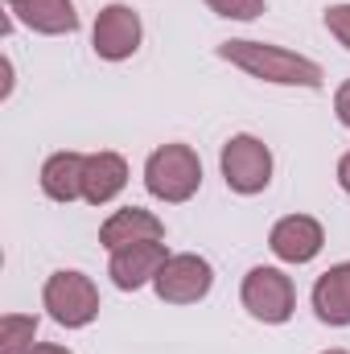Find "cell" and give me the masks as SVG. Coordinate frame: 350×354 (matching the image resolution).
<instances>
[{"label": "cell", "mask_w": 350, "mask_h": 354, "mask_svg": "<svg viewBox=\"0 0 350 354\" xmlns=\"http://www.w3.org/2000/svg\"><path fill=\"white\" fill-rule=\"evenodd\" d=\"M219 58L239 66L243 75L260 79V83H276V87H305L317 91L326 83V71L305 58V54H293L284 46H268V41H223L219 46Z\"/></svg>", "instance_id": "1"}, {"label": "cell", "mask_w": 350, "mask_h": 354, "mask_svg": "<svg viewBox=\"0 0 350 354\" xmlns=\"http://www.w3.org/2000/svg\"><path fill=\"white\" fill-rule=\"evenodd\" d=\"M202 185V161L190 145H161L149 153L145 161V189L157 198V202H169L181 206L198 194Z\"/></svg>", "instance_id": "2"}, {"label": "cell", "mask_w": 350, "mask_h": 354, "mask_svg": "<svg viewBox=\"0 0 350 354\" xmlns=\"http://www.w3.org/2000/svg\"><path fill=\"white\" fill-rule=\"evenodd\" d=\"M42 305H46V313H50L58 326L83 330V326H91V322L99 317V288H95V280H91L87 272L62 268V272H54V276L46 280Z\"/></svg>", "instance_id": "3"}, {"label": "cell", "mask_w": 350, "mask_h": 354, "mask_svg": "<svg viewBox=\"0 0 350 354\" xmlns=\"http://www.w3.org/2000/svg\"><path fill=\"white\" fill-rule=\"evenodd\" d=\"M219 169H223V181L227 189L252 198V194H264L272 185V149L264 145L260 136H231L219 153Z\"/></svg>", "instance_id": "4"}, {"label": "cell", "mask_w": 350, "mask_h": 354, "mask_svg": "<svg viewBox=\"0 0 350 354\" xmlns=\"http://www.w3.org/2000/svg\"><path fill=\"white\" fill-rule=\"evenodd\" d=\"M239 301L243 309L264 322V326H284L297 309V288H293V276H284L280 268H252L243 276V288H239Z\"/></svg>", "instance_id": "5"}, {"label": "cell", "mask_w": 350, "mask_h": 354, "mask_svg": "<svg viewBox=\"0 0 350 354\" xmlns=\"http://www.w3.org/2000/svg\"><path fill=\"white\" fill-rule=\"evenodd\" d=\"M153 288H157V297L165 305H198L214 288V268H210L206 256H198V252H177L157 272Z\"/></svg>", "instance_id": "6"}, {"label": "cell", "mask_w": 350, "mask_h": 354, "mask_svg": "<svg viewBox=\"0 0 350 354\" xmlns=\"http://www.w3.org/2000/svg\"><path fill=\"white\" fill-rule=\"evenodd\" d=\"M140 37H145V25H140V12L132 4H107L99 8L95 17V29H91V46L103 62H124L140 50Z\"/></svg>", "instance_id": "7"}, {"label": "cell", "mask_w": 350, "mask_h": 354, "mask_svg": "<svg viewBox=\"0 0 350 354\" xmlns=\"http://www.w3.org/2000/svg\"><path fill=\"white\" fill-rule=\"evenodd\" d=\"M268 248L280 264H309L326 248V227L313 214H284L268 231Z\"/></svg>", "instance_id": "8"}, {"label": "cell", "mask_w": 350, "mask_h": 354, "mask_svg": "<svg viewBox=\"0 0 350 354\" xmlns=\"http://www.w3.org/2000/svg\"><path fill=\"white\" fill-rule=\"evenodd\" d=\"M165 260H169V252H165L161 239H153V243H128V248L111 252L107 276H111V284L120 292H136V288H145V284L157 280V272L165 268Z\"/></svg>", "instance_id": "9"}, {"label": "cell", "mask_w": 350, "mask_h": 354, "mask_svg": "<svg viewBox=\"0 0 350 354\" xmlns=\"http://www.w3.org/2000/svg\"><path fill=\"white\" fill-rule=\"evenodd\" d=\"M153 239H165V223L145 206H124V210L107 214L99 227V243L107 252H120L128 243H153Z\"/></svg>", "instance_id": "10"}, {"label": "cell", "mask_w": 350, "mask_h": 354, "mask_svg": "<svg viewBox=\"0 0 350 354\" xmlns=\"http://www.w3.org/2000/svg\"><path fill=\"white\" fill-rule=\"evenodd\" d=\"M4 4H8L12 21H21L33 33H46V37H62V33L79 29L75 0H4Z\"/></svg>", "instance_id": "11"}, {"label": "cell", "mask_w": 350, "mask_h": 354, "mask_svg": "<svg viewBox=\"0 0 350 354\" xmlns=\"http://www.w3.org/2000/svg\"><path fill=\"white\" fill-rule=\"evenodd\" d=\"M128 185V161L111 149L87 153V174H83V198L91 206H107L111 198H120Z\"/></svg>", "instance_id": "12"}, {"label": "cell", "mask_w": 350, "mask_h": 354, "mask_svg": "<svg viewBox=\"0 0 350 354\" xmlns=\"http://www.w3.org/2000/svg\"><path fill=\"white\" fill-rule=\"evenodd\" d=\"M309 301L322 326H350V260L322 272Z\"/></svg>", "instance_id": "13"}, {"label": "cell", "mask_w": 350, "mask_h": 354, "mask_svg": "<svg viewBox=\"0 0 350 354\" xmlns=\"http://www.w3.org/2000/svg\"><path fill=\"white\" fill-rule=\"evenodd\" d=\"M83 174H87V157L75 149H62L42 165V194L50 202H79L83 198Z\"/></svg>", "instance_id": "14"}, {"label": "cell", "mask_w": 350, "mask_h": 354, "mask_svg": "<svg viewBox=\"0 0 350 354\" xmlns=\"http://www.w3.org/2000/svg\"><path fill=\"white\" fill-rule=\"evenodd\" d=\"M33 346H37V317L4 313L0 317V354H33Z\"/></svg>", "instance_id": "15"}, {"label": "cell", "mask_w": 350, "mask_h": 354, "mask_svg": "<svg viewBox=\"0 0 350 354\" xmlns=\"http://www.w3.org/2000/svg\"><path fill=\"white\" fill-rule=\"evenodd\" d=\"M206 8L227 21H256L264 12V0H206Z\"/></svg>", "instance_id": "16"}, {"label": "cell", "mask_w": 350, "mask_h": 354, "mask_svg": "<svg viewBox=\"0 0 350 354\" xmlns=\"http://www.w3.org/2000/svg\"><path fill=\"white\" fill-rule=\"evenodd\" d=\"M326 29H330V37L338 46L350 50V4H330L326 8Z\"/></svg>", "instance_id": "17"}, {"label": "cell", "mask_w": 350, "mask_h": 354, "mask_svg": "<svg viewBox=\"0 0 350 354\" xmlns=\"http://www.w3.org/2000/svg\"><path fill=\"white\" fill-rule=\"evenodd\" d=\"M334 115H338V124H342V128H350V79L334 91Z\"/></svg>", "instance_id": "18"}, {"label": "cell", "mask_w": 350, "mask_h": 354, "mask_svg": "<svg viewBox=\"0 0 350 354\" xmlns=\"http://www.w3.org/2000/svg\"><path fill=\"white\" fill-rule=\"evenodd\" d=\"M338 185L350 194V153H342V161H338Z\"/></svg>", "instance_id": "19"}, {"label": "cell", "mask_w": 350, "mask_h": 354, "mask_svg": "<svg viewBox=\"0 0 350 354\" xmlns=\"http://www.w3.org/2000/svg\"><path fill=\"white\" fill-rule=\"evenodd\" d=\"M33 354H75V351H66V346H58V342H37Z\"/></svg>", "instance_id": "20"}, {"label": "cell", "mask_w": 350, "mask_h": 354, "mask_svg": "<svg viewBox=\"0 0 350 354\" xmlns=\"http://www.w3.org/2000/svg\"><path fill=\"white\" fill-rule=\"evenodd\" d=\"M322 354H350V351H322Z\"/></svg>", "instance_id": "21"}]
</instances>
